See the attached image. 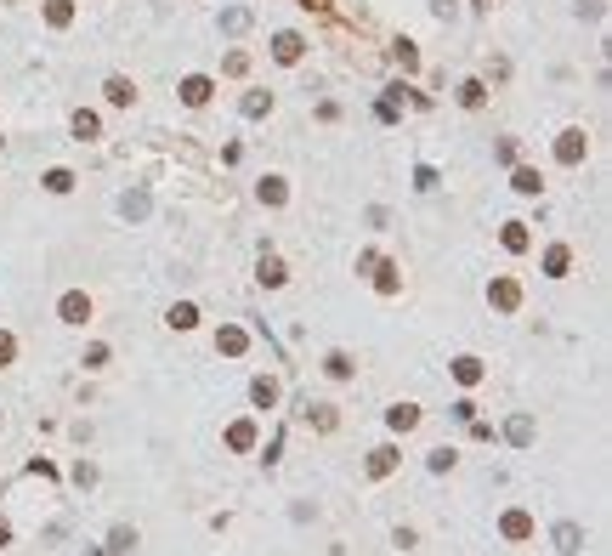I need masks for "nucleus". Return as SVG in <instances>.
<instances>
[{"mask_svg":"<svg viewBox=\"0 0 612 556\" xmlns=\"http://www.w3.org/2000/svg\"><path fill=\"white\" fill-rule=\"evenodd\" d=\"M505 244H510V250H521V244H528V233H521V222H510V227H505Z\"/></svg>","mask_w":612,"mask_h":556,"instance_id":"nucleus-16","label":"nucleus"},{"mask_svg":"<svg viewBox=\"0 0 612 556\" xmlns=\"http://www.w3.org/2000/svg\"><path fill=\"white\" fill-rule=\"evenodd\" d=\"M273 398H278V386H273V380H255V403H267V409H273Z\"/></svg>","mask_w":612,"mask_h":556,"instance_id":"nucleus-14","label":"nucleus"},{"mask_svg":"<svg viewBox=\"0 0 612 556\" xmlns=\"http://www.w3.org/2000/svg\"><path fill=\"white\" fill-rule=\"evenodd\" d=\"M182 97H188V103H204V97H210V80H188Z\"/></svg>","mask_w":612,"mask_h":556,"instance_id":"nucleus-5","label":"nucleus"},{"mask_svg":"<svg viewBox=\"0 0 612 556\" xmlns=\"http://www.w3.org/2000/svg\"><path fill=\"white\" fill-rule=\"evenodd\" d=\"M579 153H584V142H579V131H567V142H561V159H567V165H573Z\"/></svg>","mask_w":612,"mask_h":556,"instance_id":"nucleus-10","label":"nucleus"},{"mask_svg":"<svg viewBox=\"0 0 612 556\" xmlns=\"http://www.w3.org/2000/svg\"><path fill=\"white\" fill-rule=\"evenodd\" d=\"M91 318V301L85 295H63V324H85Z\"/></svg>","mask_w":612,"mask_h":556,"instance_id":"nucleus-1","label":"nucleus"},{"mask_svg":"<svg viewBox=\"0 0 612 556\" xmlns=\"http://www.w3.org/2000/svg\"><path fill=\"white\" fill-rule=\"evenodd\" d=\"M222 352H244V335L238 329H222Z\"/></svg>","mask_w":612,"mask_h":556,"instance_id":"nucleus-15","label":"nucleus"},{"mask_svg":"<svg viewBox=\"0 0 612 556\" xmlns=\"http://www.w3.org/2000/svg\"><path fill=\"white\" fill-rule=\"evenodd\" d=\"M391 465H397V454H391V449H374V460H369V472H374V477H385Z\"/></svg>","mask_w":612,"mask_h":556,"instance_id":"nucleus-3","label":"nucleus"},{"mask_svg":"<svg viewBox=\"0 0 612 556\" xmlns=\"http://www.w3.org/2000/svg\"><path fill=\"white\" fill-rule=\"evenodd\" d=\"M556 550H579V528H573V523L556 528Z\"/></svg>","mask_w":612,"mask_h":556,"instance_id":"nucleus-4","label":"nucleus"},{"mask_svg":"<svg viewBox=\"0 0 612 556\" xmlns=\"http://www.w3.org/2000/svg\"><path fill=\"white\" fill-rule=\"evenodd\" d=\"M170 324H176V329H193V324H199V313H193V307H176V313H170Z\"/></svg>","mask_w":612,"mask_h":556,"instance_id":"nucleus-12","label":"nucleus"},{"mask_svg":"<svg viewBox=\"0 0 612 556\" xmlns=\"http://www.w3.org/2000/svg\"><path fill=\"white\" fill-rule=\"evenodd\" d=\"M108 103H119V108L130 103V80H108Z\"/></svg>","mask_w":612,"mask_h":556,"instance_id":"nucleus-8","label":"nucleus"},{"mask_svg":"<svg viewBox=\"0 0 612 556\" xmlns=\"http://www.w3.org/2000/svg\"><path fill=\"white\" fill-rule=\"evenodd\" d=\"M46 188H52V193H68V188H74V176H68V170H52Z\"/></svg>","mask_w":612,"mask_h":556,"instance_id":"nucleus-11","label":"nucleus"},{"mask_svg":"<svg viewBox=\"0 0 612 556\" xmlns=\"http://www.w3.org/2000/svg\"><path fill=\"white\" fill-rule=\"evenodd\" d=\"M454 375H459V380H476V375H482V363H476V358H459Z\"/></svg>","mask_w":612,"mask_h":556,"instance_id":"nucleus-13","label":"nucleus"},{"mask_svg":"<svg viewBox=\"0 0 612 556\" xmlns=\"http://www.w3.org/2000/svg\"><path fill=\"white\" fill-rule=\"evenodd\" d=\"M505 534H510V539H528V534H533V523L521 517V511H510V517H505Z\"/></svg>","mask_w":612,"mask_h":556,"instance_id":"nucleus-2","label":"nucleus"},{"mask_svg":"<svg viewBox=\"0 0 612 556\" xmlns=\"http://www.w3.org/2000/svg\"><path fill=\"white\" fill-rule=\"evenodd\" d=\"M12 358V335H0V363H6Z\"/></svg>","mask_w":612,"mask_h":556,"instance_id":"nucleus-17","label":"nucleus"},{"mask_svg":"<svg viewBox=\"0 0 612 556\" xmlns=\"http://www.w3.org/2000/svg\"><path fill=\"white\" fill-rule=\"evenodd\" d=\"M414 420H420V414H414L408 403H397V409H391V426H397V432H408V426H414Z\"/></svg>","mask_w":612,"mask_h":556,"instance_id":"nucleus-6","label":"nucleus"},{"mask_svg":"<svg viewBox=\"0 0 612 556\" xmlns=\"http://www.w3.org/2000/svg\"><path fill=\"white\" fill-rule=\"evenodd\" d=\"M278 57H284V63L300 57V40H295V34H278Z\"/></svg>","mask_w":612,"mask_h":556,"instance_id":"nucleus-7","label":"nucleus"},{"mask_svg":"<svg viewBox=\"0 0 612 556\" xmlns=\"http://www.w3.org/2000/svg\"><path fill=\"white\" fill-rule=\"evenodd\" d=\"M510 443H533V420H510Z\"/></svg>","mask_w":612,"mask_h":556,"instance_id":"nucleus-9","label":"nucleus"}]
</instances>
